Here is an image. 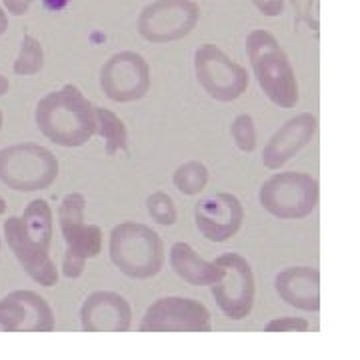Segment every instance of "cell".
<instances>
[{
  "label": "cell",
  "mask_w": 360,
  "mask_h": 360,
  "mask_svg": "<svg viewBox=\"0 0 360 360\" xmlns=\"http://www.w3.org/2000/svg\"><path fill=\"white\" fill-rule=\"evenodd\" d=\"M170 266L191 286H210L220 278L219 266L198 257L188 243H174L170 246Z\"/></svg>",
  "instance_id": "ac0fdd59"
},
{
  "label": "cell",
  "mask_w": 360,
  "mask_h": 360,
  "mask_svg": "<svg viewBox=\"0 0 360 360\" xmlns=\"http://www.w3.org/2000/svg\"><path fill=\"white\" fill-rule=\"evenodd\" d=\"M231 134L243 153H252L257 148V127L250 115H238L231 124Z\"/></svg>",
  "instance_id": "cb8c5ba5"
},
{
  "label": "cell",
  "mask_w": 360,
  "mask_h": 360,
  "mask_svg": "<svg viewBox=\"0 0 360 360\" xmlns=\"http://www.w3.org/2000/svg\"><path fill=\"white\" fill-rule=\"evenodd\" d=\"M8 30V16H6V11L0 6V37Z\"/></svg>",
  "instance_id": "f1b7e54d"
},
{
  "label": "cell",
  "mask_w": 360,
  "mask_h": 360,
  "mask_svg": "<svg viewBox=\"0 0 360 360\" xmlns=\"http://www.w3.org/2000/svg\"><path fill=\"white\" fill-rule=\"evenodd\" d=\"M194 75L200 89L212 101L232 103L248 89V72L243 65L234 63L217 44H200L194 52Z\"/></svg>",
  "instance_id": "ba28073f"
},
{
  "label": "cell",
  "mask_w": 360,
  "mask_h": 360,
  "mask_svg": "<svg viewBox=\"0 0 360 360\" xmlns=\"http://www.w3.org/2000/svg\"><path fill=\"white\" fill-rule=\"evenodd\" d=\"M130 324V302L112 290H94L80 307V326L84 333H129Z\"/></svg>",
  "instance_id": "9a60e30c"
},
{
  "label": "cell",
  "mask_w": 360,
  "mask_h": 360,
  "mask_svg": "<svg viewBox=\"0 0 360 360\" xmlns=\"http://www.w3.org/2000/svg\"><path fill=\"white\" fill-rule=\"evenodd\" d=\"M200 20L194 0H155L139 14L136 30L153 44H167L186 39Z\"/></svg>",
  "instance_id": "9c48e42d"
},
{
  "label": "cell",
  "mask_w": 360,
  "mask_h": 360,
  "mask_svg": "<svg viewBox=\"0 0 360 360\" xmlns=\"http://www.w3.org/2000/svg\"><path fill=\"white\" fill-rule=\"evenodd\" d=\"M260 206L281 220H300L310 217L321 200L319 180L307 172H276L258 191Z\"/></svg>",
  "instance_id": "5b68a950"
},
{
  "label": "cell",
  "mask_w": 360,
  "mask_h": 360,
  "mask_svg": "<svg viewBox=\"0 0 360 360\" xmlns=\"http://www.w3.org/2000/svg\"><path fill=\"white\" fill-rule=\"evenodd\" d=\"M44 68V49L39 39L32 34H25L20 42L18 56L14 58L13 72L18 77H34Z\"/></svg>",
  "instance_id": "7402d4cb"
},
{
  "label": "cell",
  "mask_w": 360,
  "mask_h": 360,
  "mask_svg": "<svg viewBox=\"0 0 360 360\" xmlns=\"http://www.w3.org/2000/svg\"><path fill=\"white\" fill-rule=\"evenodd\" d=\"M274 290L286 304L304 312L321 310V272L312 266H290L274 276Z\"/></svg>",
  "instance_id": "e0dca14e"
},
{
  "label": "cell",
  "mask_w": 360,
  "mask_h": 360,
  "mask_svg": "<svg viewBox=\"0 0 360 360\" xmlns=\"http://www.w3.org/2000/svg\"><path fill=\"white\" fill-rule=\"evenodd\" d=\"M98 80L112 103H134L150 90V65L139 52L120 51L101 66Z\"/></svg>",
  "instance_id": "8fae6325"
},
{
  "label": "cell",
  "mask_w": 360,
  "mask_h": 360,
  "mask_svg": "<svg viewBox=\"0 0 360 360\" xmlns=\"http://www.w3.org/2000/svg\"><path fill=\"white\" fill-rule=\"evenodd\" d=\"M245 206L232 193H217L198 200L194 206V222L210 243H226L240 231Z\"/></svg>",
  "instance_id": "4fadbf2b"
},
{
  "label": "cell",
  "mask_w": 360,
  "mask_h": 360,
  "mask_svg": "<svg viewBox=\"0 0 360 360\" xmlns=\"http://www.w3.org/2000/svg\"><path fill=\"white\" fill-rule=\"evenodd\" d=\"M220 269V278L210 284V292L222 310V314L231 321H245L255 307V272L248 260L236 252L220 255L212 260Z\"/></svg>",
  "instance_id": "52a82bcc"
},
{
  "label": "cell",
  "mask_w": 360,
  "mask_h": 360,
  "mask_svg": "<svg viewBox=\"0 0 360 360\" xmlns=\"http://www.w3.org/2000/svg\"><path fill=\"white\" fill-rule=\"evenodd\" d=\"M20 222H22V229L26 231V234L34 243H39L40 246L51 250L54 222H52L51 205L44 198H34L32 202H28L22 217H20Z\"/></svg>",
  "instance_id": "d6986e66"
},
{
  "label": "cell",
  "mask_w": 360,
  "mask_h": 360,
  "mask_svg": "<svg viewBox=\"0 0 360 360\" xmlns=\"http://www.w3.org/2000/svg\"><path fill=\"white\" fill-rule=\"evenodd\" d=\"M4 212H6V200L0 196V214H4Z\"/></svg>",
  "instance_id": "4dcf8cb0"
},
{
  "label": "cell",
  "mask_w": 360,
  "mask_h": 360,
  "mask_svg": "<svg viewBox=\"0 0 360 360\" xmlns=\"http://www.w3.org/2000/svg\"><path fill=\"white\" fill-rule=\"evenodd\" d=\"M56 319L51 304L34 290H13L0 298L2 333H52Z\"/></svg>",
  "instance_id": "7c38bea8"
},
{
  "label": "cell",
  "mask_w": 360,
  "mask_h": 360,
  "mask_svg": "<svg viewBox=\"0 0 360 360\" xmlns=\"http://www.w3.org/2000/svg\"><path fill=\"white\" fill-rule=\"evenodd\" d=\"M255 4L258 13L269 16V18H276L284 13V0H250Z\"/></svg>",
  "instance_id": "4316f807"
},
{
  "label": "cell",
  "mask_w": 360,
  "mask_h": 360,
  "mask_svg": "<svg viewBox=\"0 0 360 360\" xmlns=\"http://www.w3.org/2000/svg\"><path fill=\"white\" fill-rule=\"evenodd\" d=\"M310 328L309 321L300 316H283L274 319L264 326V333H307Z\"/></svg>",
  "instance_id": "d4e9b609"
},
{
  "label": "cell",
  "mask_w": 360,
  "mask_h": 360,
  "mask_svg": "<svg viewBox=\"0 0 360 360\" xmlns=\"http://www.w3.org/2000/svg\"><path fill=\"white\" fill-rule=\"evenodd\" d=\"M245 44L258 86L266 98L281 108H295L300 98L298 80L292 63L278 40L269 30L255 28L248 32Z\"/></svg>",
  "instance_id": "7a4b0ae2"
},
{
  "label": "cell",
  "mask_w": 360,
  "mask_h": 360,
  "mask_svg": "<svg viewBox=\"0 0 360 360\" xmlns=\"http://www.w3.org/2000/svg\"><path fill=\"white\" fill-rule=\"evenodd\" d=\"M295 8L296 22H307L312 30H319V16H316V0H290Z\"/></svg>",
  "instance_id": "484cf974"
},
{
  "label": "cell",
  "mask_w": 360,
  "mask_h": 360,
  "mask_svg": "<svg viewBox=\"0 0 360 360\" xmlns=\"http://www.w3.org/2000/svg\"><path fill=\"white\" fill-rule=\"evenodd\" d=\"M208 168L205 162L200 160H186L184 165H180L174 174H172V182L176 186V191L182 193L184 196H194L200 194L208 184Z\"/></svg>",
  "instance_id": "44dd1931"
},
{
  "label": "cell",
  "mask_w": 360,
  "mask_h": 360,
  "mask_svg": "<svg viewBox=\"0 0 360 360\" xmlns=\"http://www.w3.org/2000/svg\"><path fill=\"white\" fill-rule=\"evenodd\" d=\"M146 210L150 214V219L155 220L156 224L160 226H172L176 219H179V212H176V206L174 200L162 191H156L148 198H146Z\"/></svg>",
  "instance_id": "603a6c76"
},
{
  "label": "cell",
  "mask_w": 360,
  "mask_h": 360,
  "mask_svg": "<svg viewBox=\"0 0 360 360\" xmlns=\"http://www.w3.org/2000/svg\"><path fill=\"white\" fill-rule=\"evenodd\" d=\"M94 118H96L94 134H98L104 141L106 155L115 156L118 153H127L129 150V132H127L122 118L103 106H94Z\"/></svg>",
  "instance_id": "ffe728a7"
},
{
  "label": "cell",
  "mask_w": 360,
  "mask_h": 360,
  "mask_svg": "<svg viewBox=\"0 0 360 360\" xmlns=\"http://www.w3.org/2000/svg\"><path fill=\"white\" fill-rule=\"evenodd\" d=\"M2 124H4V115H2V110H0V130H2Z\"/></svg>",
  "instance_id": "1f68e13d"
},
{
  "label": "cell",
  "mask_w": 360,
  "mask_h": 360,
  "mask_svg": "<svg viewBox=\"0 0 360 360\" xmlns=\"http://www.w3.org/2000/svg\"><path fill=\"white\" fill-rule=\"evenodd\" d=\"M319 130V118L312 112H300L276 130L262 150V165L270 170L283 168L309 144Z\"/></svg>",
  "instance_id": "2e32d148"
},
{
  "label": "cell",
  "mask_w": 360,
  "mask_h": 360,
  "mask_svg": "<svg viewBox=\"0 0 360 360\" xmlns=\"http://www.w3.org/2000/svg\"><path fill=\"white\" fill-rule=\"evenodd\" d=\"M86 196L82 193H68L58 206V226L65 238L63 274L66 278L82 276L86 260L96 258L103 250V231L96 224L84 222Z\"/></svg>",
  "instance_id": "277c9868"
},
{
  "label": "cell",
  "mask_w": 360,
  "mask_h": 360,
  "mask_svg": "<svg viewBox=\"0 0 360 360\" xmlns=\"http://www.w3.org/2000/svg\"><path fill=\"white\" fill-rule=\"evenodd\" d=\"M2 231H4V240L13 250L14 258L34 283L46 288L58 283V269L49 255V248L40 246L26 234L20 217H11L8 220H4Z\"/></svg>",
  "instance_id": "5bb4252c"
},
{
  "label": "cell",
  "mask_w": 360,
  "mask_h": 360,
  "mask_svg": "<svg viewBox=\"0 0 360 360\" xmlns=\"http://www.w3.org/2000/svg\"><path fill=\"white\" fill-rule=\"evenodd\" d=\"M108 255L116 269L134 281L156 276L165 266V243L142 222H120L110 232Z\"/></svg>",
  "instance_id": "3957f363"
},
{
  "label": "cell",
  "mask_w": 360,
  "mask_h": 360,
  "mask_svg": "<svg viewBox=\"0 0 360 360\" xmlns=\"http://www.w3.org/2000/svg\"><path fill=\"white\" fill-rule=\"evenodd\" d=\"M8 90H11V80L4 77V75H0V96H4Z\"/></svg>",
  "instance_id": "f546056e"
},
{
  "label": "cell",
  "mask_w": 360,
  "mask_h": 360,
  "mask_svg": "<svg viewBox=\"0 0 360 360\" xmlns=\"http://www.w3.org/2000/svg\"><path fill=\"white\" fill-rule=\"evenodd\" d=\"M141 333H210L212 316L200 300L162 296L155 300L139 324Z\"/></svg>",
  "instance_id": "30bf717a"
},
{
  "label": "cell",
  "mask_w": 360,
  "mask_h": 360,
  "mask_svg": "<svg viewBox=\"0 0 360 360\" xmlns=\"http://www.w3.org/2000/svg\"><path fill=\"white\" fill-rule=\"evenodd\" d=\"M58 179V158L34 142H20L0 150V182L18 193H37Z\"/></svg>",
  "instance_id": "8992f818"
},
{
  "label": "cell",
  "mask_w": 360,
  "mask_h": 360,
  "mask_svg": "<svg viewBox=\"0 0 360 360\" xmlns=\"http://www.w3.org/2000/svg\"><path fill=\"white\" fill-rule=\"evenodd\" d=\"M37 129L65 148L84 146L96 132L94 106L77 84H65L42 96L34 110Z\"/></svg>",
  "instance_id": "6da1fadb"
},
{
  "label": "cell",
  "mask_w": 360,
  "mask_h": 360,
  "mask_svg": "<svg viewBox=\"0 0 360 360\" xmlns=\"http://www.w3.org/2000/svg\"><path fill=\"white\" fill-rule=\"evenodd\" d=\"M34 0H2V8L13 16H25Z\"/></svg>",
  "instance_id": "83f0119b"
}]
</instances>
